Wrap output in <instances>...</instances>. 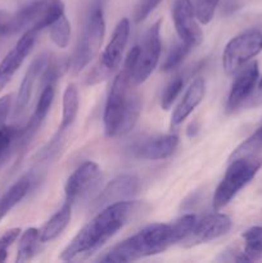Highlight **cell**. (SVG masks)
<instances>
[{
  "label": "cell",
  "instance_id": "obj_1",
  "mask_svg": "<svg viewBox=\"0 0 262 263\" xmlns=\"http://www.w3.org/2000/svg\"><path fill=\"white\" fill-rule=\"evenodd\" d=\"M195 223L197 217L194 215H185L171 223H152L110 248L104 256L100 257L99 261L134 262L156 256L186 239Z\"/></svg>",
  "mask_w": 262,
  "mask_h": 263
},
{
  "label": "cell",
  "instance_id": "obj_2",
  "mask_svg": "<svg viewBox=\"0 0 262 263\" xmlns=\"http://www.w3.org/2000/svg\"><path fill=\"white\" fill-rule=\"evenodd\" d=\"M139 212V204L134 200L115 203L100 210L98 215L87 222L68 246L62 251V261H72L77 257L90 256L99 251L123 226L127 225Z\"/></svg>",
  "mask_w": 262,
  "mask_h": 263
},
{
  "label": "cell",
  "instance_id": "obj_3",
  "mask_svg": "<svg viewBox=\"0 0 262 263\" xmlns=\"http://www.w3.org/2000/svg\"><path fill=\"white\" fill-rule=\"evenodd\" d=\"M261 167L262 158L257 154L230 159V164L222 180L216 187L212 202L213 210L216 212L223 210L239 194V192L254 179Z\"/></svg>",
  "mask_w": 262,
  "mask_h": 263
},
{
  "label": "cell",
  "instance_id": "obj_4",
  "mask_svg": "<svg viewBox=\"0 0 262 263\" xmlns=\"http://www.w3.org/2000/svg\"><path fill=\"white\" fill-rule=\"evenodd\" d=\"M105 35V22L103 10L99 5H95L87 17L85 27L79 39L69 68L74 74L80 73L95 57L99 54Z\"/></svg>",
  "mask_w": 262,
  "mask_h": 263
},
{
  "label": "cell",
  "instance_id": "obj_5",
  "mask_svg": "<svg viewBox=\"0 0 262 263\" xmlns=\"http://www.w3.org/2000/svg\"><path fill=\"white\" fill-rule=\"evenodd\" d=\"M128 36H130V21L127 18H122L116 25L112 37L100 55L98 63L90 69L89 73L85 77V85L91 86V85L99 84L112 76V73H115L120 68L123 51L127 45Z\"/></svg>",
  "mask_w": 262,
  "mask_h": 263
},
{
  "label": "cell",
  "instance_id": "obj_6",
  "mask_svg": "<svg viewBox=\"0 0 262 263\" xmlns=\"http://www.w3.org/2000/svg\"><path fill=\"white\" fill-rule=\"evenodd\" d=\"M262 51V32L256 28L247 30L231 39L222 53L223 71L234 76L241 67Z\"/></svg>",
  "mask_w": 262,
  "mask_h": 263
},
{
  "label": "cell",
  "instance_id": "obj_7",
  "mask_svg": "<svg viewBox=\"0 0 262 263\" xmlns=\"http://www.w3.org/2000/svg\"><path fill=\"white\" fill-rule=\"evenodd\" d=\"M64 14V3L62 0H36L14 13V31L33 28L38 32L55 22Z\"/></svg>",
  "mask_w": 262,
  "mask_h": 263
},
{
  "label": "cell",
  "instance_id": "obj_8",
  "mask_svg": "<svg viewBox=\"0 0 262 263\" xmlns=\"http://www.w3.org/2000/svg\"><path fill=\"white\" fill-rule=\"evenodd\" d=\"M161 25V20L153 23L148 28L143 41L139 45L138 59L133 74V85H140L145 82L158 66L162 49Z\"/></svg>",
  "mask_w": 262,
  "mask_h": 263
},
{
  "label": "cell",
  "instance_id": "obj_9",
  "mask_svg": "<svg viewBox=\"0 0 262 263\" xmlns=\"http://www.w3.org/2000/svg\"><path fill=\"white\" fill-rule=\"evenodd\" d=\"M102 181V171L95 162L86 161L80 164L67 179L64 185L66 200L71 203L80 202L90 198L99 187Z\"/></svg>",
  "mask_w": 262,
  "mask_h": 263
},
{
  "label": "cell",
  "instance_id": "obj_10",
  "mask_svg": "<svg viewBox=\"0 0 262 263\" xmlns=\"http://www.w3.org/2000/svg\"><path fill=\"white\" fill-rule=\"evenodd\" d=\"M172 21L180 40L193 49L199 45L203 39L198 21L195 18L192 0H175L172 5Z\"/></svg>",
  "mask_w": 262,
  "mask_h": 263
},
{
  "label": "cell",
  "instance_id": "obj_11",
  "mask_svg": "<svg viewBox=\"0 0 262 263\" xmlns=\"http://www.w3.org/2000/svg\"><path fill=\"white\" fill-rule=\"evenodd\" d=\"M140 190V179L135 175L123 174L115 177L94 200V210H103L110 204L131 200Z\"/></svg>",
  "mask_w": 262,
  "mask_h": 263
},
{
  "label": "cell",
  "instance_id": "obj_12",
  "mask_svg": "<svg viewBox=\"0 0 262 263\" xmlns=\"http://www.w3.org/2000/svg\"><path fill=\"white\" fill-rule=\"evenodd\" d=\"M231 225H233V222L228 215L218 212L213 213V215L204 217L203 220L197 221L193 231L186 239L182 240V243H185V247H194L198 244L210 243V241L226 235L230 231Z\"/></svg>",
  "mask_w": 262,
  "mask_h": 263
},
{
  "label": "cell",
  "instance_id": "obj_13",
  "mask_svg": "<svg viewBox=\"0 0 262 263\" xmlns=\"http://www.w3.org/2000/svg\"><path fill=\"white\" fill-rule=\"evenodd\" d=\"M259 79L258 63L256 61L249 62L246 66L241 67L235 73L233 85H231L230 92H229L228 102H226V109L233 112L236 108L240 107L244 102L253 92L257 82Z\"/></svg>",
  "mask_w": 262,
  "mask_h": 263
},
{
  "label": "cell",
  "instance_id": "obj_14",
  "mask_svg": "<svg viewBox=\"0 0 262 263\" xmlns=\"http://www.w3.org/2000/svg\"><path fill=\"white\" fill-rule=\"evenodd\" d=\"M49 59H50V57L48 54H40V55H38L31 62L30 67L27 68L25 77H23L22 82H21L20 90H18L14 107L15 117H21L26 112V109H27L28 104L31 102V98H32L33 90H35L36 82H38V80L43 74Z\"/></svg>",
  "mask_w": 262,
  "mask_h": 263
},
{
  "label": "cell",
  "instance_id": "obj_15",
  "mask_svg": "<svg viewBox=\"0 0 262 263\" xmlns=\"http://www.w3.org/2000/svg\"><path fill=\"white\" fill-rule=\"evenodd\" d=\"M179 138L176 135H159L143 141L135 148V156L148 161H162L169 158L176 151Z\"/></svg>",
  "mask_w": 262,
  "mask_h": 263
},
{
  "label": "cell",
  "instance_id": "obj_16",
  "mask_svg": "<svg viewBox=\"0 0 262 263\" xmlns=\"http://www.w3.org/2000/svg\"><path fill=\"white\" fill-rule=\"evenodd\" d=\"M38 31L33 28H27L23 32L14 48L5 55V58L0 63V73L12 77L17 72V69L22 66L26 57L32 50L36 39H38Z\"/></svg>",
  "mask_w": 262,
  "mask_h": 263
},
{
  "label": "cell",
  "instance_id": "obj_17",
  "mask_svg": "<svg viewBox=\"0 0 262 263\" xmlns=\"http://www.w3.org/2000/svg\"><path fill=\"white\" fill-rule=\"evenodd\" d=\"M205 95V81L202 77H198L190 84L185 91L184 97L176 105L171 116L172 126H177L184 122L193 113V110L202 103Z\"/></svg>",
  "mask_w": 262,
  "mask_h": 263
},
{
  "label": "cell",
  "instance_id": "obj_18",
  "mask_svg": "<svg viewBox=\"0 0 262 263\" xmlns=\"http://www.w3.org/2000/svg\"><path fill=\"white\" fill-rule=\"evenodd\" d=\"M72 218V204L69 202L64 203L61 210L57 211L48 221L39 230V239L40 243H49L58 238L64 229L69 225Z\"/></svg>",
  "mask_w": 262,
  "mask_h": 263
},
{
  "label": "cell",
  "instance_id": "obj_19",
  "mask_svg": "<svg viewBox=\"0 0 262 263\" xmlns=\"http://www.w3.org/2000/svg\"><path fill=\"white\" fill-rule=\"evenodd\" d=\"M31 180L30 175H25V176L20 177L7 192L3 194V197L0 198V212L4 216L9 213V211H12L23 198L27 195L28 190L31 187Z\"/></svg>",
  "mask_w": 262,
  "mask_h": 263
},
{
  "label": "cell",
  "instance_id": "obj_20",
  "mask_svg": "<svg viewBox=\"0 0 262 263\" xmlns=\"http://www.w3.org/2000/svg\"><path fill=\"white\" fill-rule=\"evenodd\" d=\"M79 90H77L76 85L69 84L68 86L64 89L63 92V100H62V122L58 128L59 133L66 131L67 128H69V126L74 122L77 115H79Z\"/></svg>",
  "mask_w": 262,
  "mask_h": 263
},
{
  "label": "cell",
  "instance_id": "obj_21",
  "mask_svg": "<svg viewBox=\"0 0 262 263\" xmlns=\"http://www.w3.org/2000/svg\"><path fill=\"white\" fill-rule=\"evenodd\" d=\"M54 94H55V90H54V84H48L45 86H43L41 90V94L39 97L38 104H36L35 112H33L32 117L28 121L27 127L30 130H32L33 133L39 130V127L41 126L43 121L45 120L46 116H48L49 110H50L51 104H53L54 100Z\"/></svg>",
  "mask_w": 262,
  "mask_h": 263
},
{
  "label": "cell",
  "instance_id": "obj_22",
  "mask_svg": "<svg viewBox=\"0 0 262 263\" xmlns=\"http://www.w3.org/2000/svg\"><path fill=\"white\" fill-rule=\"evenodd\" d=\"M141 113V97L135 91L130 92L127 105L123 112L122 121H121L120 130H118V136H123L130 133L135 125L138 123L139 117Z\"/></svg>",
  "mask_w": 262,
  "mask_h": 263
},
{
  "label": "cell",
  "instance_id": "obj_23",
  "mask_svg": "<svg viewBox=\"0 0 262 263\" xmlns=\"http://www.w3.org/2000/svg\"><path fill=\"white\" fill-rule=\"evenodd\" d=\"M39 241V230L35 228H30L25 230L21 235L20 241H18V249H17V263H25L32 259V257L36 253V247H38Z\"/></svg>",
  "mask_w": 262,
  "mask_h": 263
},
{
  "label": "cell",
  "instance_id": "obj_24",
  "mask_svg": "<svg viewBox=\"0 0 262 263\" xmlns=\"http://www.w3.org/2000/svg\"><path fill=\"white\" fill-rule=\"evenodd\" d=\"M244 254L249 261L262 258V226H253L243 233Z\"/></svg>",
  "mask_w": 262,
  "mask_h": 263
},
{
  "label": "cell",
  "instance_id": "obj_25",
  "mask_svg": "<svg viewBox=\"0 0 262 263\" xmlns=\"http://www.w3.org/2000/svg\"><path fill=\"white\" fill-rule=\"evenodd\" d=\"M49 36L55 46L66 49L71 41V23L66 14L61 15L54 23L49 26Z\"/></svg>",
  "mask_w": 262,
  "mask_h": 263
},
{
  "label": "cell",
  "instance_id": "obj_26",
  "mask_svg": "<svg viewBox=\"0 0 262 263\" xmlns=\"http://www.w3.org/2000/svg\"><path fill=\"white\" fill-rule=\"evenodd\" d=\"M192 49V46L186 45V44L182 43L181 40H180V43L174 44V45L171 46V49H170L164 62L162 63V71L171 72L179 68V67L181 66L182 61L185 59V57L190 53Z\"/></svg>",
  "mask_w": 262,
  "mask_h": 263
},
{
  "label": "cell",
  "instance_id": "obj_27",
  "mask_svg": "<svg viewBox=\"0 0 262 263\" xmlns=\"http://www.w3.org/2000/svg\"><path fill=\"white\" fill-rule=\"evenodd\" d=\"M185 85V76L184 74H176L174 79L170 80L169 84L164 87L163 92L161 95V107L162 109L169 110L172 107L175 100L181 92L182 87Z\"/></svg>",
  "mask_w": 262,
  "mask_h": 263
},
{
  "label": "cell",
  "instance_id": "obj_28",
  "mask_svg": "<svg viewBox=\"0 0 262 263\" xmlns=\"http://www.w3.org/2000/svg\"><path fill=\"white\" fill-rule=\"evenodd\" d=\"M220 0H197L194 5L195 18L200 25H208L213 20Z\"/></svg>",
  "mask_w": 262,
  "mask_h": 263
},
{
  "label": "cell",
  "instance_id": "obj_29",
  "mask_svg": "<svg viewBox=\"0 0 262 263\" xmlns=\"http://www.w3.org/2000/svg\"><path fill=\"white\" fill-rule=\"evenodd\" d=\"M161 3L162 0H139L134 12V21L136 23L143 22Z\"/></svg>",
  "mask_w": 262,
  "mask_h": 263
},
{
  "label": "cell",
  "instance_id": "obj_30",
  "mask_svg": "<svg viewBox=\"0 0 262 263\" xmlns=\"http://www.w3.org/2000/svg\"><path fill=\"white\" fill-rule=\"evenodd\" d=\"M20 235L21 229L14 228L9 229V230L5 231V233L0 236V263L4 262L5 259H7L8 251H9V248L13 246V243L17 240Z\"/></svg>",
  "mask_w": 262,
  "mask_h": 263
},
{
  "label": "cell",
  "instance_id": "obj_31",
  "mask_svg": "<svg viewBox=\"0 0 262 263\" xmlns=\"http://www.w3.org/2000/svg\"><path fill=\"white\" fill-rule=\"evenodd\" d=\"M15 33L14 14L8 10L0 9V35L8 36Z\"/></svg>",
  "mask_w": 262,
  "mask_h": 263
},
{
  "label": "cell",
  "instance_id": "obj_32",
  "mask_svg": "<svg viewBox=\"0 0 262 263\" xmlns=\"http://www.w3.org/2000/svg\"><path fill=\"white\" fill-rule=\"evenodd\" d=\"M10 107H12V95H4L0 98V126L4 125L8 115H9Z\"/></svg>",
  "mask_w": 262,
  "mask_h": 263
},
{
  "label": "cell",
  "instance_id": "obj_33",
  "mask_svg": "<svg viewBox=\"0 0 262 263\" xmlns=\"http://www.w3.org/2000/svg\"><path fill=\"white\" fill-rule=\"evenodd\" d=\"M10 79H12V77L7 76V74H2V73H0V91H2V90L4 89L5 85H7L8 82L10 81Z\"/></svg>",
  "mask_w": 262,
  "mask_h": 263
},
{
  "label": "cell",
  "instance_id": "obj_34",
  "mask_svg": "<svg viewBox=\"0 0 262 263\" xmlns=\"http://www.w3.org/2000/svg\"><path fill=\"white\" fill-rule=\"evenodd\" d=\"M254 135L257 136V139H258V140H259V143L262 144V126L258 128V130L256 131V133H254Z\"/></svg>",
  "mask_w": 262,
  "mask_h": 263
},
{
  "label": "cell",
  "instance_id": "obj_35",
  "mask_svg": "<svg viewBox=\"0 0 262 263\" xmlns=\"http://www.w3.org/2000/svg\"><path fill=\"white\" fill-rule=\"evenodd\" d=\"M258 89L262 91V77H261V79H259V81H258Z\"/></svg>",
  "mask_w": 262,
  "mask_h": 263
},
{
  "label": "cell",
  "instance_id": "obj_36",
  "mask_svg": "<svg viewBox=\"0 0 262 263\" xmlns=\"http://www.w3.org/2000/svg\"><path fill=\"white\" fill-rule=\"evenodd\" d=\"M2 218H4V216H3L2 212H0V221H2Z\"/></svg>",
  "mask_w": 262,
  "mask_h": 263
},
{
  "label": "cell",
  "instance_id": "obj_37",
  "mask_svg": "<svg viewBox=\"0 0 262 263\" xmlns=\"http://www.w3.org/2000/svg\"><path fill=\"white\" fill-rule=\"evenodd\" d=\"M0 36H2V35H0Z\"/></svg>",
  "mask_w": 262,
  "mask_h": 263
}]
</instances>
